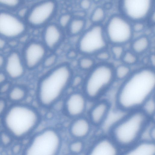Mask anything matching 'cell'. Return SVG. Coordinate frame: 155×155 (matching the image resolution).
Segmentation results:
<instances>
[{
    "instance_id": "obj_1",
    "label": "cell",
    "mask_w": 155,
    "mask_h": 155,
    "mask_svg": "<svg viewBox=\"0 0 155 155\" xmlns=\"http://www.w3.org/2000/svg\"><path fill=\"white\" fill-rule=\"evenodd\" d=\"M155 73L151 67L132 72L118 87L114 98V106L126 113L140 109L144 102L154 94Z\"/></svg>"
},
{
    "instance_id": "obj_2",
    "label": "cell",
    "mask_w": 155,
    "mask_h": 155,
    "mask_svg": "<svg viewBox=\"0 0 155 155\" xmlns=\"http://www.w3.org/2000/svg\"><path fill=\"white\" fill-rule=\"evenodd\" d=\"M73 73L70 65L62 63L53 67L40 79L37 89L39 104L48 108L57 102L71 85Z\"/></svg>"
},
{
    "instance_id": "obj_3",
    "label": "cell",
    "mask_w": 155,
    "mask_h": 155,
    "mask_svg": "<svg viewBox=\"0 0 155 155\" xmlns=\"http://www.w3.org/2000/svg\"><path fill=\"white\" fill-rule=\"evenodd\" d=\"M151 120L140 109L126 112L111 126L107 134L121 149L122 155L140 140L144 129Z\"/></svg>"
},
{
    "instance_id": "obj_4",
    "label": "cell",
    "mask_w": 155,
    "mask_h": 155,
    "mask_svg": "<svg viewBox=\"0 0 155 155\" xmlns=\"http://www.w3.org/2000/svg\"><path fill=\"white\" fill-rule=\"evenodd\" d=\"M3 122L7 131L14 138H23L31 133L40 121V114L34 108L16 103L7 109Z\"/></svg>"
},
{
    "instance_id": "obj_5",
    "label": "cell",
    "mask_w": 155,
    "mask_h": 155,
    "mask_svg": "<svg viewBox=\"0 0 155 155\" xmlns=\"http://www.w3.org/2000/svg\"><path fill=\"white\" fill-rule=\"evenodd\" d=\"M114 69L107 62L101 63L89 71L82 84L83 93L88 100L93 102L105 97L116 80Z\"/></svg>"
},
{
    "instance_id": "obj_6",
    "label": "cell",
    "mask_w": 155,
    "mask_h": 155,
    "mask_svg": "<svg viewBox=\"0 0 155 155\" xmlns=\"http://www.w3.org/2000/svg\"><path fill=\"white\" fill-rule=\"evenodd\" d=\"M62 145L59 132L52 128L43 129L35 134L25 150L29 155H55L58 154Z\"/></svg>"
},
{
    "instance_id": "obj_7",
    "label": "cell",
    "mask_w": 155,
    "mask_h": 155,
    "mask_svg": "<svg viewBox=\"0 0 155 155\" xmlns=\"http://www.w3.org/2000/svg\"><path fill=\"white\" fill-rule=\"evenodd\" d=\"M59 8L57 0H40L27 9L24 18L29 27L43 28L52 22Z\"/></svg>"
},
{
    "instance_id": "obj_8",
    "label": "cell",
    "mask_w": 155,
    "mask_h": 155,
    "mask_svg": "<svg viewBox=\"0 0 155 155\" xmlns=\"http://www.w3.org/2000/svg\"><path fill=\"white\" fill-rule=\"evenodd\" d=\"M108 42L104 27L100 24H93L81 34L77 45V50L83 55H95L107 49Z\"/></svg>"
},
{
    "instance_id": "obj_9",
    "label": "cell",
    "mask_w": 155,
    "mask_h": 155,
    "mask_svg": "<svg viewBox=\"0 0 155 155\" xmlns=\"http://www.w3.org/2000/svg\"><path fill=\"white\" fill-rule=\"evenodd\" d=\"M132 25L130 21L122 15L111 16L104 27L108 43L124 45L130 42L134 33Z\"/></svg>"
},
{
    "instance_id": "obj_10",
    "label": "cell",
    "mask_w": 155,
    "mask_h": 155,
    "mask_svg": "<svg viewBox=\"0 0 155 155\" xmlns=\"http://www.w3.org/2000/svg\"><path fill=\"white\" fill-rule=\"evenodd\" d=\"M28 27L15 12L0 9V36L6 40L18 39L26 34Z\"/></svg>"
},
{
    "instance_id": "obj_11",
    "label": "cell",
    "mask_w": 155,
    "mask_h": 155,
    "mask_svg": "<svg viewBox=\"0 0 155 155\" xmlns=\"http://www.w3.org/2000/svg\"><path fill=\"white\" fill-rule=\"evenodd\" d=\"M154 0H120L122 15L129 21H143L153 11Z\"/></svg>"
},
{
    "instance_id": "obj_12",
    "label": "cell",
    "mask_w": 155,
    "mask_h": 155,
    "mask_svg": "<svg viewBox=\"0 0 155 155\" xmlns=\"http://www.w3.org/2000/svg\"><path fill=\"white\" fill-rule=\"evenodd\" d=\"M47 50L42 42L33 40L28 42L21 54L26 69H34L42 64Z\"/></svg>"
},
{
    "instance_id": "obj_13",
    "label": "cell",
    "mask_w": 155,
    "mask_h": 155,
    "mask_svg": "<svg viewBox=\"0 0 155 155\" xmlns=\"http://www.w3.org/2000/svg\"><path fill=\"white\" fill-rule=\"evenodd\" d=\"M93 102L88 111V118L94 127L100 130L114 106L113 102L106 97Z\"/></svg>"
},
{
    "instance_id": "obj_14",
    "label": "cell",
    "mask_w": 155,
    "mask_h": 155,
    "mask_svg": "<svg viewBox=\"0 0 155 155\" xmlns=\"http://www.w3.org/2000/svg\"><path fill=\"white\" fill-rule=\"evenodd\" d=\"M98 134L87 153L91 155H122V151L107 134Z\"/></svg>"
},
{
    "instance_id": "obj_15",
    "label": "cell",
    "mask_w": 155,
    "mask_h": 155,
    "mask_svg": "<svg viewBox=\"0 0 155 155\" xmlns=\"http://www.w3.org/2000/svg\"><path fill=\"white\" fill-rule=\"evenodd\" d=\"M88 99L83 93L75 92L70 94L64 103V110L69 117L76 118L81 116L86 110Z\"/></svg>"
},
{
    "instance_id": "obj_16",
    "label": "cell",
    "mask_w": 155,
    "mask_h": 155,
    "mask_svg": "<svg viewBox=\"0 0 155 155\" xmlns=\"http://www.w3.org/2000/svg\"><path fill=\"white\" fill-rule=\"evenodd\" d=\"M4 68L8 78L14 80L23 77L26 69L21 55L16 51H12L8 55Z\"/></svg>"
},
{
    "instance_id": "obj_17",
    "label": "cell",
    "mask_w": 155,
    "mask_h": 155,
    "mask_svg": "<svg viewBox=\"0 0 155 155\" xmlns=\"http://www.w3.org/2000/svg\"><path fill=\"white\" fill-rule=\"evenodd\" d=\"M43 28L42 42L48 50L52 51L56 49L63 41L64 30L57 23L52 22Z\"/></svg>"
},
{
    "instance_id": "obj_18",
    "label": "cell",
    "mask_w": 155,
    "mask_h": 155,
    "mask_svg": "<svg viewBox=\"0 0 155 155\" xmlns=\"http://www.w3.org/2000/svg\"><path fill=\"white\" fill-rule=\"evenodd\" d=\"M94 127L88 117L81 116L75 118L69 127L71 136L78 139L82 140L90 134Z\"/></svg>"
},
{
    "instance_id": "obj_19",
    "label": "cell",
    "mask_w": 155,
    "mask_h": 155,
    "mask_svg": "<svg viewBox=\"0 0 155 155\" xmlns=\"http://www.w3.org/2000/svg\"><path fill=\"white\" fill-rule=\"evenodd\" d=\"M125 155H155V142L140 140L122 153Z\"/></svg>"
},
{
    "instance_id": "obj_20",
    "label": "cell",
    "mask_w": 155,
    "mask_h": 155,
    "mask_svg": "<svg viewBox=\"0 0 155 155\" xmlns=\"http://www.w3.org/2000/svg\"><path fill=\"white\" fill-rule=\"evenodd\" d=\"M86 25V21L85 18L73 16L66 30L70 36H76L83 32Z\"/></svg>"
},
{
    "instance_id": "obj_21",
    "label": "cell",
    "mask_w": 155,
    "mask_h": 155,
    "mask_svg": "<svg viewBox=\"0 0 155 155\" xmlns=\"http://www.w3.org/2000/svg\"><path fill=\"white\" fill-rule=\"evenodd\" d=\"M150 43V39L147 36H140L132 41L131 50L138 55L142 54L148 50Z\"/></svg>"
},
{
    "instance_id": "obj_22",
    "label": "cell",
    "mask_w": 155,
    "mask_h": 155,
    "mask_svg": "<svg viewBox=\"0 0 155 155\" xmlns=\"http://www.w3.org/2000/svg\"><path fill=\"white\" fill-rule=\"evenodd\" d=\"M8 93L10 101L16 104L19 103L25 99L28 92L25 87L17 85L12 86Z\"/></svg>"
},
{
    "instance_id": "obj_23",
    "label": "cell",
    "mask_w": 155,
    "mask_h": 155,
    "mask_svg": "<svg viewBox=\"0 0 155 155\" xmlns=\"http://www.w3.org/2000/svg\"><path fill=\"white\" fill-rule=\"evenodd\" d=\"M131 73L130 67L123 63L118 65L114 69L115 79L118 81H123Z\"/></svg>"
},
{
    "instance_id": "obj_24",
    "label": "cell",
    "mask_w": 155,
    "mask_h": 155,
    "mask_svg": "<svg viewBox=\"0 0 155 155\" xmlns=\"http://www.w3.org/2000/svg\"><path fill=\"white\" fill-rule=\"evenodd\" d=\"M24 2V0H0V9L15 12L22 7Z\"/></svg>"
},
{
    "instance_id": "obj_25",
    "label": "cell",
    "mask_w": 155,
    "mask_h": 155,
    "mask_svg": "<svg viewBox=\"0 0 155 155\" xmlns=\"http://www.w3.org/2000/svg\"><path fill=\"white\" fill-rule=\"evenodd\" d=\"M140 109L149 118L154 120L155 112L154 94L149 98L145 101Z\"/></svg>"
},
{
    "instance_id": "obj_26",
    "label": "cell",
    "mask_w": 155,
    "mask_h": 155,
    "mask_svg": "<svg viewBox=\"0 0 155 155\" xmlns=\"http://www.w3.org/2000/svg\"><path fill=\"white\" fill-rule=\"evenodd\" d=\"M106 13L104 8L101 6L96 7L90 16V20L93 24H100L105 19Z\"/></svg>"
},
{
    "instance_id": "obj_27",
    "label": "cell",
    "mask_w": 155,
    "mask_h": 155,
    "mask_svg": "<svg viewBox=\"0 0 155 155\" xmlns=\"http://www.w3.org/2000/svg\"><path fill=\"white\" fill-rule=\"evenodd\" d=\"M78 61L79 68L84 71H90L95 65V60L91 56L84 55Z\"/></svg>"
},
{
    "instance_id": "obj_28",
    "label": "cell",
    "mask_w": 155,
    "mask_h": 155,
    "mask_svg": "<svg viewBox=\"0 0 155 155\" xmlns=\"http://www.w3.org/2000/svg\"><path fill=\"white\" fill-rule=\"evenodd\" d=\"M138 56L131 50L125 51L121 60L123 63L130 66L137 63Z\"/></svg>"
},
{
    "instance_id": "obj_29",
    "label": "cell",
    "mask_w": 155,
    "mask_h": 155,
    "mask_svg": "<svg viewBox=\"0 0 155 155\" xmlns=\"http://www.w3.org/2000/svg\"><path fill=\"white\" fill-rule=\"evenodd\" d=\"M84 147V143L82 140L76 139L70 144L69 150L73 154H78L83 151Z\"/></svg>"
},
{
    "instance_id": "obj_30",
    "label": "cell",
    "mask_w": 155,
    "mask_h": 155,
    "mask_svg": "<svg viewBox=\"0 0 155 155\" xmlns=\"http://www.w3.org/2000/svg\"><path fill=\"white\" fill-rule=\"evenodd\" d=\"M73 17L70 12H65L61 14L58 19V25L63 30H66Z\"/></svg>"
},
{
    "instance_id": "obj_31",
    "label": "cell",
    "mask_w": 155,
    "mask_h": 155,
    "mask_svg": "<svg viewBox=\"0 0 155 155\" xmlns=\"http://www.w3.org/2000/svg\"><path fill=\"white\" fill-rule=\"evenodd\" d=\"M125 51L124 45L114 44L111 45L110 51L114 59L119 60H121Z\"/></svg>"
},
{
    "instance_id": "obj_32",
    "label": "cell",
    "mask_w": 155,
    "mask_h": 155,
    "mask_svg": "<svg viewBox=\"0 0 155 155\" xmlns=\"http://www.w3.org/2000/svg\"><path fill=\"white\" fill-rule=\"evenodd\" d=\"M58 58L57 55L54 53L47 55L42 63L43 66L46 68L53 67L57 62Z\"/></svg>"
},
{
    "instance_id": "obj_33",
    "label": "cell",
    "mask_w": 155,
    "mask_h": 155,
    "mask_svg": "<svg viewBox=\"0 0 155 155\" xmlns=\"http://www.w3.org/2000/svg\"><path fill=\"white\" fill-rule=\"evenodd\" d=\"M13 137L7 131L2 132L0 133V144L5 147L9 146L12 142Z\"/></svg>"
},
{
    "instance_id": "obj_34",
    "label": "cell",
    "mask_w": 155,
    "mask_h": 155,
    "mask_svg": "<svg viewBox=\"0 0 155 155\" xmlns=\"http://www.w3.org/2000/svg\"><path fill=\"white\" fill-rule=\"evenodd\" d=\"M95 56L96 59L101 63H107L111 56L110 51L107 49L100 51Z\"/></svg>"
},
{
    "instance_id": "obj_35",
    "label": "cell",
    "mask_w": 155,
    "mask_h": 155,
    "mask_svg": "<svg viewBox=\"0 0 155 155\" xmlns=\"http://www.w3.org/2000/svg\"><path fill=\"white\" fill-rule=\"evenodd\" d=\"M132 26L134 33L141 32L144 30L145 28V25L143 21L134 22V24Z\"/></svg>"
},
{
    "instance_id": "obj_36",
    "label": "cell",
    "mask_w": 155,
    "mask_h": 155,
    "mask_svg": "<svg viewBox=\"0 0 155 155\" xmlns=\"http://www.w3.org/2000/svg\"><path fill=\"white\" fill-rule=\"evenodd\" d=\"M92 5L91 0H80L79 6L81 10L86 12L91 8Z\"/></svg>"
},
{
    "instance_id": "obj_37",
    "label": "cell",
    "mask_w": 155,
    "mask_h": 155,
    "mask_svg": "<svg viewBox=\"0 0 155 155\" xmlns=\"http://www.w3.org/2000/svg\"><path fill=\"white\" fill-rule=\"evenodd\" d=\"M84 80L81 76L77 75L73 77L71 83V85L74 87H76L81 84H83Z\"/></svg>"
},
{
    "instance_id": "obj_38",
    "label": "cell",
    "mask_w": 155,
    "mask_h": 155,
    "mask_svg": "<svg viewBox=\"0 0 155 155\" xmlns=\"http://www.w3.org/2000/svg\"><path fill=\"white\" fill-rule=\"evenodd\" d=\"M12 87L10 83L7 81L0 86V93L5 94L8 93Z\"/></svg>"
},
{
    "instance_id": "obj_39",
    "label": "cell",
    "mask_w": 155,
    "mask_h": 155,
    "mask_svg": "<svg viewBox=\"0 0 155 155\" xmlns=\"http://www.w3.org/2000/svg\"><path fill=\"white\" fill-rule=\"evenodd\" d=\"M6 100L3 98H0V116L4 115L8 108Z\"/></svg>"
},
{
    "instance_id": "obj_40",
    "label": "cell",
    "mask_w": 155,
    "mask_h": 155,
    "mask_svg": "<svg viewBox=\"0 0 155 155\" xmlns=\"http://www.w3.org/2000/svg\"><path fill=\"white\" fill-rule=\"evenodd\" d=\"M22 150V146L20 143H17L14 144L12 147V152L15 154L20 153Z\"/></svg>"
},
{
    "instance_id": "obj_41",
    "label": "cell",
    "mask_w": 155,
    "mask_h": 155,
    "mask_svg": "<svg viewBox=\"0 0 155 155\" xmlns=\"http://www.w3.org/2000/svg\"><path fill=\"white\" fill-rule=\"evenodd\" d=\"M8 77L4 71H0V86L7 81Z\"/></svg>"
},
{
    "instance_id": "obj_42",
    "label": "cell",
    "mask_w": 155,
    "mask_h": 155,
    "mask_svg": "<svg viewBox=\"0 0 155 155\" xmlns=\"http://www.w3.org/2000/svg\"><path fill=\"white\" fill-rule=\"evenodd\" d=\"M7 45L6 39L0 36V50L4 49Z\"/></svg>"
},
{
    "instance_id": "obj_43",
    "label": "cell",
    "mask_w": 155,
    "mask_h": 155,
    "mask_svg": "<svg viewBox=\"0 0 155 155\" xmlns=\"http://www.w3.org/2000/svg\"><path fill=\"white\" fill-rule=\"evenodd\" d=\"M5 60L6 58L3 54H0V71L4 68Z\"/></svg>"
},
{
    "instance_id": "obj_44",
    "label": "cell",
    "mask_w": 155,
    "mask_h": 155,
    "mask_svg": "<svg viewBox=\"0 0 155 155\" xmlns=\"http://www.w3.org/2000/svg\"><path fill=\"white\" fill-rule=\"evenodd\" d=\"M149 62L152 68L154 67L155 64V56L154 54H152L150 55L149 58Z\"/></svg>"
},
{
    "instance_id": "obj_45",
    "label": "cell",
    "mask_w": 155,
    "mask_h": 155,
    "mask_svg": "<svg viewBox=\"0 0 155 155\" xmlns=\"http://www.w3.org/2000/svg\"><path fill=\"white\" fill-rule=\"evenodd\" d=\"M155 12L153 11L150 14L148 17H149L150 23L153 24L155 22Z\"/></svg>"
},
{
    "instance_id": "obj_46",
    "label": "cell",
    "mask_w": 155,
    "mask_h": 155,
    "mask_svg": "<svg viewBox=\"0 0 155 155\" xmlns=\"http://www.w3.org/2000/svg\"><path fill=\"white\" fill-rule=\"evenodd\" d=\"M24 0V2L25 1H26L27 2H33L36 0Z\"/></svg>"
},
{
    "instance_id": "obj_47",
    "label": "cell",
    "mask_w": 155,
    "mask_h": 155,
    "mask_svg": "<svg viewBox=\"0 0 155 155\" xmlns=\"http://www.w3.org/2000/svg\"><path fill=\"white\" fill-rule=\"evenodd\" d=\"M101 0H93V2L96 3H98L100 2Z\"/></svg>"
},
{
    "instance_id": "obj_48",
    "label": "cell",
    "mask_w": 155,
    "mask_h": 155,
    "mask_svg": "<svg viewBox=\"0 0 155 155\" xmlns=\"http://www.w3.org/2000/svg\"><path fill=\"white\" fill-rule=\"evenodd\" d=\"M64 1L66 2H72L75 1L76 0H63Z\"/></svg>"
},
{
    "instance_id": "obj_49",
    "label": "cell",
    "mask_w": 155,
    "mask_h": 155,
    "mask_svg": "<svg viewBox=\"0 0 155 155\" xmlns=\"http://www.w3.org/2000/svg\"></svg>"
}]
</instances>
